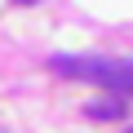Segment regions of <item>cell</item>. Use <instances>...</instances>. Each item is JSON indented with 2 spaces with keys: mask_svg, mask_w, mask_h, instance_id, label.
Listing matches in <instances>:
<instances>
[{
  "mask_svg": "<svg viewBox=\"0 0 133 133\" xmlns=\"http://www.w3.org/2000/svg\"><path fill=\"white\" fill-rule=\"evenodd\" d=\"M49 66L58 76H71V80H89V84H107L115 93H133V62H124V58H53Z\"/></svg>",
  "mask_w": 133,
  "mask_h": 133,
  "instance_id": "cell-1",
  "label": "cell"
},
{
  "mask_svg": "<svg viewBox=\"0 0 133 133\" xmlns=\"http://www.w3.org/2000/svg\"><path fill=\"white\" fill-rule=\"evenodd\" d=\"M120 102H89V120H120Z\"/></svg>",
  "mask_w": 133,
  "mask_h": 133,
  "instance_id": "cell-2",
  "label": "cell"
},
{
  "mask_svg": "<svg viewBox=\"0 0 133 133\" xmlns=\"http://www.w3.org/2000/svg\"><path fill=\"white\" fill-rule=\"evenodd\" d=\"M18 5H36V0H18Z\"/></svg>",
  "mask_w": 133,
  "mask_h": 133,
  "instance_id": "cell-3",
  "label": "cell"
},
{
  "mask_svg": "<svg viewBox=\"0 0 133 133\" xmlns=\"http://www.w3.org/2000/svg\"><path fill=\"white\" fill-rule=\"evenodd\" d=\"M124 133H133V129H124Z\"/></svg>",
  "mask_w": 133,
  "mask_h": 133,
  "instance_id": "cell-4",
  "label": "cell"
}]
</instances>
